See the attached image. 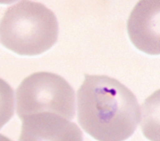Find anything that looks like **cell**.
I'll return each instance as SVG.
<instances>
[{"label": "cell", "instance_id": "6da1fadb", "mask_svg": "<svg viewBox=\"0 0 160 141\" xmlns=\"http://www.w3.org/2000/svg\"><path fill=\"white\" fill-rule=\"evenodd\" d=\"M77 111L82 129L98 141L126 140L141 120L136 96L107 76H85L77 92Z\"/></svg>", "mask_w": 160, "mask_h": 141}, {"label": "cell", "instance_id": "7a4b0ae2", "mask_svg": "<svg viewBox=\"0 0 160 141\" xmlns=\"http://www.w3.org/2000/svg\"><path fill=\"white\" fill-rule=\"evenodd\" d=\"M59 24L43 4L21 0L9 7L0 21V43L20 56H37L57 42Z\"/></svg>", "mask_w": 160, "mask_h": 141}, {"label": "cell", "instance_id": "3957f363", "mask_svg": "<svg viewBox=\"0 0 160 141\" xmlns=\"http://www.w3.org/2000/svg\"><path fill=\"white\" fill-rule=\"evenodd\" d=\"M17 113L25 117L49 112L69 120L75 115L73 88L63 78L49 72H38L26 78L16 91Z\"/></svg>", "mask_w": 160, "mask_h": 141}, {"label": "cell", "instance_id": "277c9868", "mask_svg": "<svg viewBox=\"0 0 160 141\" xmlns=\"http://www.w3.org/2000/svg\"><path fill=\"white\" fill-rule=\"evenodd\" d=\"M160 0H140L132 10L127 32L135 47L149 55L160 53Z\"/></svg>", "mask_w": 160, "mask_h": 141}, {"label": "cell", "instance_id": "5b68a950", "mask_svg": "<svg viewBox=\"0 0 160 141\" xmlns=\"http://www.w3.org/2000/svg\"><path fill=\"white\" fill-rule=\"evenodd\" d=\"M18 141H83L79 127L60 115L43 112L22 119Z\"/></svg>", "mask_w": 160, "mask_h": 141}, {"label": "cell", "instance_id": "8992f818", "mask_svg": "<svg viewBox=\"0 0 160 141\" xmlns=\"http://www.w3.org/2000/svg\"><path fill=\"white\" fill-rule=\"evenodd\" d=\"M15 110V96L12 87L0 78V129L12 118Z\"/></svg>", "mask_w": 160, "mask_h": 141}, {"label": "cell", "instance_id": "52a82bcc", "mask_svg": "<svg viewBox=\"0 0 160 141\" xmlns=\"http://www.w3.org/2000/svg\"><path fill=\"white\" fill-rule=\"evenodd\" d=\"M17 0H0V4L2 5H9L12 4L14 2H16Z\"/></svg>", "mask_w": 160, "mask_h": 141}, {"label": "cell", "instance_id": "ba28073f", "mask_svg": "<svg viewBox=\"0 0 160 141\" xmlns=\"http://www.w3.org/2000/svg\"><path fill=\"white\" fill-rule=\"evenodd\" d=\"M0 141H12L11 139H9L8 138H7L6 136L4 135H1L0 134Z\"/></svg>", "mask_w": 160, "mask_h": 141}]
</instances>
